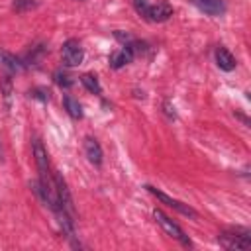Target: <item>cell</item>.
Returning <instances> with one entry per match:
<instances>
[{"label": "cell", "instance_id": "cell-8", "mask_svg": "<svg viewBox=\"0 0 251 251\" xmlns=\"http://www.w3.org/2000/svg\"><path fill=\"white\" fill-rule=\"evenodd\" d=\"M131 59H133V49L129 45H124L122 49H118L110 55V67L118 71V69L126 67L127 63H131Z\"/></svg>", "mask_w": 251, "mask_h": 251}, {"label": "cell", "instance_id": "cell-16", "mask_svg": "<svg viewBox=\"0 0 251 251\" xmlns=\"http://www.w3.org/2000/svg\"><path fill=\"white\" fill-rule=\"evenodd\" d=\"M29 96H33V98H37V100H41V102H49V90H45V88H33L31 92H29Z\"/></svg>", "mask_w": 251, "mask_h": 251}, {"label": "cell", "instance_id": "cell-10", "mask_svg": "<svg viewBox=\"0 0 251 251\" xmlns=\"http://www.w3.org/2000/svg\"><path fill=\"white\" fill-rule=\"evenodd\" d=\"M216 63H218V67H220L222 71H226V73H229V71L235 69V57H233L226 47H222V45L216 49Z\"/></svg>", "mask_w": 251, "mask_h": 251}, {"label": "cell", "instance_id": "cell-5", "mask_svg": "<svg viewBox=\"0 0 251 251\" xmlns=\"http://www.w3.org/2000/svg\"><path fill=\"white\" fill-rule=\"evenodd\" d=\"M173 16V6L169 2H157V4H149L145 20L149 22H167Z\"/></svg>", "mask_w": 251, "mask_h": 251}, {"label": "cell", "instance_id": "cell-17", "mask_svg": "<svg viewBox=\"0 0 251 251\" xmlns=\"http://www.w3.org/2000/svg\"><path fill=\"white\" fill-rule=\"evenodd\" d=\"M133 8H135V12H137L139 16L145 18L147 8H149V2H147V0H133Z\"/></svg>", "mask_w": 251, "mask_h": 251}, {"label": "cell", "instance_id": "cell-11", "mask_svg": "<svg viewBox=\"0 0 251 251\" xmlns=\"http://www.w3.org/2000/svg\"><path fill=\"white\" fill-rule=\"evenodd\" d=\"M63 104H65V110H67V114H69L71 118H75V120H80V118H82V108H80L78 100H75L73 96L65 94V96H63Z\"/></svg>", "mask_w": 251, "mask_h": 251}, {"label": "cell", "instance_id": "cell-2", "mask_svg": "<svg viewBox=\"0 0 251 251\" xmlns=\"http://www.w3.org/2000/svg\"><path fill=\"white\" fill-rule=\"evenodd\" d=\"M153 216H155L157 224L163 227V231H165L167 235H171L173 239L180 241L182 245H192V243H190V239H188V235L182 231V227H180L175 220H171V218H169L167 214H163L161 210H155V212H153Z\"/></svg>", "mask_w": 251, "mask_h": 251}, {"label": "cell", "instance_id": "cell-4", "mask_svg": "<svg viewBox=\"0 0 251 251\" xmlns=\"http://www.w3.org/2000/svg\"><path fill=\"white\" fill-rule=\"evenodd\" d=\"M153 196H157L163 204H167V206H171L173 210H176L178 214H182V216H188V218H196V212L188 206V204H184V202H180V200H175V198H171L169 194H165L163 190H159V188H155V186H151V184H147L145 186Z\"/></svg>", "mask_w": 251, "mask_h": 251}, {"label": "cell", "instance_id": "cell-9", "mask_svg": "<svg viewBox=\"0 0 251 251\" xmlns=\"http://www.w3.org/2000/svg\"><path fill=\"white\" fill-rule=\"evenodd\" d=\"M84 153H86V157H88V161L92 165H96V167L102 165V147L94 137H86L84 139Z\"/></svg>", "mask_w": 251, "mask_h": 251}, {"label": "cell", "instance_id": "cell-15", "mask_svg": "<svg viewBox=\"0 0 251 251\" xmlns=\"http://www.w3.org/2000/svg\"><path fill=\"white\" fill-rule=\"evenodd\" d=\"M55 82H57L61 88H69V86L73 84L71 76H69V75H65V73H55Z\"/></svg>", "mask_w": 251, "mask_h": 251}, {"label": "cell", "instance_id": "cell-14", "mask_svg": "<svg viewBox=\"0 0 251 251\" xmlns=\"http://www.w3.org/2000/svg\"><path fill=\"white\" fill-rule=\"evenodd\" d=\"M0 88H2V94H4V100H6V106H10V98H12V82H10V75H4L2 82H0Z\"/></svg>", "mask_w": 251, "mask_h": 251}, {"label": "cell", "instance_id": "cell-1", "mask_svg": "<svg viewBox=\"0 0 251 251\" xmlns=\"http://www.w3.org/2000/svg\"><path fill=\"white\" fill-rule=\"evenodd\" d=\"M218 243L224 249H249L251 247V235L247 229H229V231H222L218 235Z\"/></svg>", "mask_w": 251, "mask_h": 251}, {"label": "cell", "instance_id": "cell-3", "mask_svg": "<svg viewBox=\"0 0 251 251\" xmlns=\"http://www.w3.org/2000/svg\"><path fill=\"white\" fill-rule=\"evenodd\" d=\"M61 57L67 67H78L84 59V49L76 39H67L61 47Z\"/></svg>", "mask_w": 251, "mask_h": 251}, {"label": "cell", "instance_id": "cell-13", "mask_svg": "<svg viewBox=\"0 0 251 251\" xmlns=\"http://www.w3.org/2000/svg\"><path fill=\"white\" fill-rule=\"evenodd\" d=\"M12 8H14L16 12H27V10L37 8V2H35V0H14V2H12Z\"/></svg>", "mask_w": 251, "mask_h": 251}, {"label": "cell", "instance_id": "cell-6", "mask_svg": "<svg viewBox=\"0 0 251 251\" xmlns=\"http://www.w3.org/2000/svg\"><path fill=\"white\" fill-rule=\"evenodd\" d=\"M24 63L16 57V55H12V53H8V51H4V49H0V69L4 71V75H18V73H22L24 71Z\"/></svg>", "mask_w": 251, "mask_h": 251}, {"label": "cell", "instance_id": "cell-7", "mask_svg": "<svg viewBox=\"0 0 251 251\" xmlns=\"http://www.w3.org/2000/svg\"><path fill=\"white\" fill-rule=\"evenodd\" d=\"M200 12L208 16H224L226 14V2L224 0H190Z\"/></svg>", "mask_w": 251, "mask_h": 251}, {"label": "cell", "instance_id": "cell-12", "mask_svg": "<svg viewBox=\"0 0 251 251\" xmlns=\"http://www.w3.org/2000/svg\"><path fill=\"white\" fill-rule=\"evenodd\" d=\"M80 82L84 84V88L88 92H94V94H100L102 92V86H100V82H98V78L94 75H82L80 76Z\"/></svg>", "mask_w": 251, "mask_h": 251}]
</instances>
